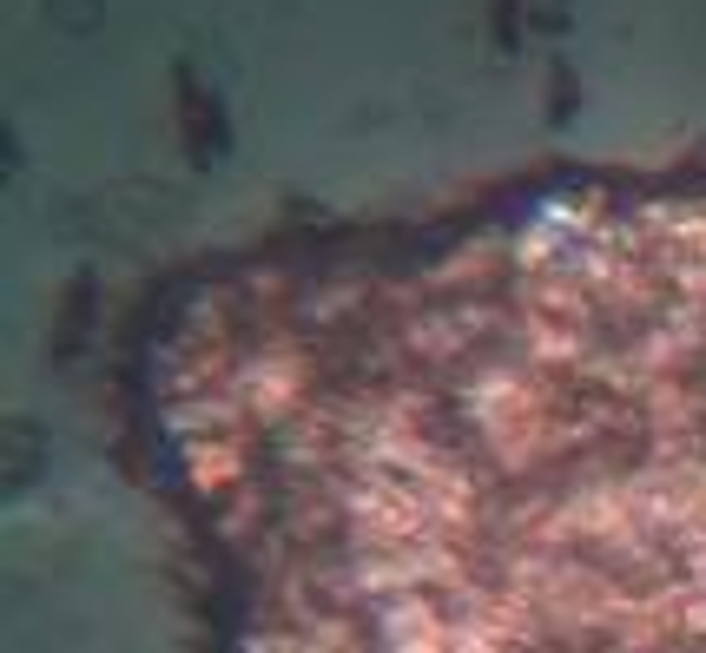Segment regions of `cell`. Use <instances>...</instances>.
Masks as SVG:
<instances>
[{
  "label": "cell",
  "instance_id": "1",
  "mask_svg": "<svg viewBox=\"0 0 706 653\" xmlns=\"http://www.w3.org/2000/svg\"><path fill=\"white\" fill-rule=\"evenodd\" d=\"M159 423L245 653H706V199L224 278Z\"/></svg>",
  "mask_w": 706,
  "mask_h": 653
}]
</instances>
